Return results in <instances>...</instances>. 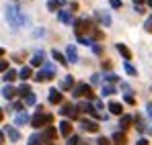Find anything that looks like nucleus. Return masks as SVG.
<instances>
[{
	"label": "nucleus",
	"mask_w": 152,
	"mask_h": 145,
	"mask_svg": "<svg viewBox=\"0 0 152 145\" xmlns=\"http://www.w3.org/2000/svg\"><path fill=\"white\" fill-rule=\"evenodd\" d=\"M142 2H144V0H134V6H140Z\"/></svg>",
	"instance_id": "de8ad7c7"
},
{
	"label": "nucleus",
	"mask_w": 152,
	"mask_h": 145,
	"mask_svg": "<svg viewBox=\"0 0 152 145\" xmlns=\"http://www.w3.org/2000/svg\"><path fill=\"white\" fill-rule=\"evenodd\" d=\"M97 145H111V141H109L107 137H99V139H97Z\"/></svg>",
	"instance_id": "ea45409f"
},
{
	"label": "nucleus",
	"mask_w": 152,
	"mask_h": 145,
	"mask_svg": "<svg viewBox=\"0 0 152 145\" xmlns=\"http://www.w3.org/2000/svg\"><path fill=\"white\" fill-rule=\"evenodd\" d=\"M136 145H150V143H148L146 139H138V141H136Z\"/></svg>",
	"instance_id": "a18cd8bd"
},
{
	"label": "nucleus",
	"mask_w": 152,
	"mask_h": 145,
	"mask_svg": "<svg viewBox=\"0 0 152 145\" xmlns=\"http://www.w3.org/2000/svg\"><path fill=\"white\" fill-rule=\"evenodd\" d=\"M41 137H43V143H53L56 137H58V131L53 127H45V131L41 133Z\"/></svg>",
	"instance_id": "0eeeda50"
},
{
	"label": "nucleus",
	"mask_w": 152,
	"mask_h": 145,
	"mask_svg": "<svg viewBox=\"0 0 152 145\" xmlns=\"http://www.w3.org/2000/svg\"><path fill=\"white\" fill-rule=\"evenodd\" d=\"M95 19H97L103 27H109V25H111V17H109L107 10H97V12H95Z\"/></svg>",
	"instance_id": "9d476101"
},
{
	"label": "nucleus",
	"mask_w": 152,
	"mask_h": 145,
	"mask_svg": "<svg viewBox=\"0 0 152 145\" xmlns=\"http://www.w3.org/2000/svg\"><path fill=\"white\" fill-rule=\"evenodd\" d=\"M12 80H17V72H15V70H6V72H4V82L10 84Z\"/></svg>",
	"instance_id": "c85d7f7f"
},
{
	"label": "nucleus",
	"mask_w": 152,
	"mask_h": 145,
	"mask_svg": "<svg viewBox=\"0 0 152 145\" xmlns=\"http://www.w3.org/2000/svg\"><path fill=\"white\" fill-rule=\"evenodd\" d=\"M50 96H48V100H50L51 104H62V100H64V96H62V92L58 90V88H51L50 92H48Z\"/></svg>",
	"instance_id": "9b49d317"
},
{
	"label": "nucleus",
	"mask_w": 152,
	"mask_h": 145,
	"mask_svg": "<svg viewBox=\"0 0 152 145\" xmlns=\"http://www.w3.org/2000/svg\"><path fill=\"white\" fill-rule=\"evenodd\" d=\"M146 4H148V6H150V8H152V0H146Z\"/></svg>",
	"instance_id": "603ef678"
},
{
	"label": "nucleus",
	"mask_w": 152,
	"mask_h": 145,
	"mask_svg": "<svg viewBox=\"0 0 152 145\" xmlns=\"http://www.w3.org/2000/svg\"><path fill=\"white\" fill-rule=\"evenodd\" d=\"M2 117H4V110L0 108V123H2Z\"/></svg>",
	"instance_id": "3c124183"
},
{
	"label": "nucleus",
	"mask_w": 152,
	"mask_h": 145,
	"mask_svg": "<svg viewBox=\"0 0 152 145\" xmlns=\"http://www.w3.org/2000/svg\"><path fill=\"white\" fill-rule=\"evenodd\" d=\"M4 143V133H2V131H0V145Z\"/></svg>",
	"instance_id": "09e8293b"
},
{
	"label": "nucleus",
	"mask_w": 152,
	"mask_h": 145,
	"mask_svg": "<svg viewBox=\"0 0 152 145\" xmlns=\"http://www.w3.org/2000/svg\"><path fill=\"white\" fill-rule=\"evenodd\" d=\"M107 108H109V113H111V115H119V117L124 115V104H121V102H117V100H111V102L107 104Z\"/></svg>",
	"instance_id": "f8f14e48"
},
{
	"label": "nucleus",
	"mask_w": 152,
	"mask_h": 145,
	"mask_svg": "<svg viewBox=\"0 0 152 145\" xmlns=\"http://www.w3.org/2000/svg\"><path fill=\"white\" fill-rule=\"evenodd\" d=\"M129 125H132V117H129V115H121V119H119V127H121V131L129 129Z\"/></svg>",
	"instance_id": "5701e85b"
},
{
	"label": "nucleus",
	"mask_w": 152,
	"mask_h": 145,
	"mask_svg": "<svg viewBox=\"0 0 152 145\" xmlns=\"http://www.w3.org/2000/svg\"><path fill=\"white\" fill-rule=\"evenodd\" d=\"M4 12H6V21H8V25H10L12 29H19V27H23V25L29 23L25 12H21L19 4H15V2H8V4L4 6Z\"/></svg>",
	"instance_id": "f257e3e1"
},
{
	"label": "nucleus",
	"mask_w": 152,
	"mask_h": 145,
	"mask_svg": "<svg viewBox=\"0 0 152 145\" xmlns=\"http://www.w3.org/2000/svg\"><path fill=\"white\" fill-rule=\"evenodd\" d=\"M76 39H78V43H82V45H93V43H95L91 37H84V35H76Z\"/></svg>",
	"instance_id": "7c9ffc66"
},
{
	"label": "nucleus",
	"mask_w": 152,
	"mask_h": 145,
	"mask_svg": "<svg viewBox=\"0 0 152 145\" xmlns=\"http://www.w3.org/2000/svg\"><path fill=\"white\" fill-rule=\"evenodd\" d=\"M43 63H45V53L39 49V51H35V53H33V57H31V66H35V68H37V66H43Z\"/></svg>",
	"instance_id": "ddd939ff"
},
{
	"label": "nucleus",
	"mask_w": 152,
	"mask_h": 145,
	"mask_svg": "<svg viewBox=\"0 0 152 145\" xmlns=\"http://www.w3.org/2000/svg\"><path fill=\"white\" fill-rule=\"evenodd\" d=\"M17 94H19V96H23V98H25L27 94H31V86H29V84H21V86L17 88Z\"/></svg>",
	"instance_id": "393cba45"
},
{
	"label": "nucleus",
	"mask_w": 152,
	"mask_h": 145,
	"mask_svg": "<svg viewBox=\"0 0 152 145\" xmlns=\"http://www.w3.org/2000/svg\"><path fill=\"white\" fill-rule=\"evenodd\" d=\"M101 92H103V96H111V94H115V86H111V84H105Z\"/></svg>",
	"instance_id": "c756f323"
},
{
	"label": "nucleus",
	"mask_w": 152,
	"mask_h": 145,
	"mask_svg": "<svg viewBox=\"0 0 152 145\" xmlns=\"http://www.w3.org/2000/svg\"><path fill=\"white\" fill-rule=\"evenodd\" d=\"M80 141H82V139H80L78 135H70V137H68V143H66V145H80Z\"/></svg>",
	"instance_id": "473e14b6"
},
{
	"label": "nucleus",
	"mask_w": 152,
	"mask_h": 145,
	"mask_svg": "<svg viewBox=\"0 0 152 145\" xmlns=\"http://www.w3.org/2000/svg\"><path fill=\"white\" fill-rule=\"evenodd\" d=\"M72 96L74 98H80V96H86V98H93V86L91 84H78L72 88Z\"/></svg>",
	"instance_id": "20e7f679"
},
{
	"label": "nucleus",
	"mask_w": 152,
	"mask_h": 145,
	"mask_svg": "<svg viewBox=\"0 0 152 145\" xmlns=\"http://www.w3.org/2000/svg\"><path fill=\"white\" fill-rule=\"evenodd\" d=\"M115 47H117L119 55H121V57H124L126 61H129V59H132V51H129V47H127V45H124V43H117Z\"/></svg>",
	"instance_id": "a211bd4d"
},
{
	"label": "nucleus",
	"mask_w": 152,
	"mask_h": 145,
	"mask_svg": "<svg viewBox=\"0 0 152 145\" xmlns=\"http://www.w3.org/2000/svg\"><path fill=\"white\" fill-rule=\"evenodd\" d=\"M17 110H23V102H15V104H10V113H17Z\"/></svg>",
	"instance_id": "c9c22d12"
},
{
	"label": "nucleus",
	"mask_w": 152,
	"mask_h": 145,
	"mask_svg": "<svg viewBox=\"0 0 152 145\" xmlns=\"http://www.w3.org/2000/svg\"><path fill=\"white\" fill-rule=\"evenodd\" d=\"M76 110H80V113H86V115H93V113H95V108H93V104H91V102H78Z\"/></svg>",
	"instance_id": "412c9836"
},
{
	"label": "nucleus",
	"mask_w": 152,
	"mask_h": 145,
	"mask_svg": "<svg viewBox=\"0 0 152 145\" xmlns=\"http://www.w3.org/2000/svg\"><path fill=\"white\" fill-rule=\"evenodd\" d=\"M80 129H84V131H88V133H97V131H99V125H97V121L82 119V121H80Z\"/></svg>",
	"instance_id": "1a4fd4ad"
},
{
	"label": "nucleus",
	"mask_w": 152,
	"mask_h": 145,
	"mask_svg": "<svg viewBox=\"0 0 152 145\" xmlns=\"http://www.w3.org/2000/svg\"><path fill=\"white\" fill-rule=\"evenodd\" d=\"M91 47H93V51H95L97 55H101V53H103V47H101V45H99V43H93Z\"/></svg>",
	"instance_id": "58836bf2"
},
{
	"label": "nucleus",
	"mask_w": 152,
	"mask_h": 145,
	"mask_svg": "<svg viewBox=\"0 0 152 145\" xmlns=\"http://www.w3.org/2000/svg\"><path fill=\"white\" fill-rule=\"evenodd\" d=\"M126 102L127 104H136V98L132 96V94H126Z\"/></svg>",
	"instance_id": "79ce46f5"
},
{
	"label": "nucleus",
	"mask_w": 152,
	"mask_h": 145,
	"mask_svg": "<svg viewBox=\"0 0 152 145\" xmlns=\"http://www.w3.org/2000/svg\"><path fill=\"white\" fill-rule=\"evenodd\" d=\"M111 6L113 8H121V0H111Z\"/></svg>",
	"instance_id": "37998d69"
},
{
	"label": "nucleus",
	"mask_w": 152,
	"mask_h": 145,
	"mask_svg": "<svg viewBox=\"0 0 152 145\" xmlns=\"http://www.w3.org/2000/svg\"><path fill=\"white\" fill-rule=\"evenodd\" d=\"M51 57H53L56 61H60L62 66H66V63H68V61H66V57H64V53H60V51H56V49L51 51Z\"/></svg>",
	"instance_id": "a878e982"
},
{
	"label": "nucleus",
	"mask_w": 152,
	"mask_h": 145,
	"mask_svg": "<svg viewBox=\"0 0 152 145\" xmlns=\"http://www.w3.org/2000/svg\"><path fill=\"white\" fill-rule=\"evenodd\" d=\"M111 141H113V145H127V137H126V133L121 131H115L113 133V137H111Z\"/></svg>",
	"instance_id": "4468645a"
},
{
	"label": "nucleus",
	"mask_w": 152,
	"mask_h": 145,
	"mask_svg": "<svg viewBox=\"0 0 152 145\" xmlns=\"http://www.w3.org/2000/svg\"><path fill=\"white\" fill-rule=\"evenodd\" d=\"M8 70V61L6 59H0V72H6Z\"/></svg>",
	"instance_id": "a19ab883"
},
{
	"label": "nucleus",
	"mask_w": 152,
	"mask_h": 145,
	"mask_svg": "<svg viewBox=\"0 0 152 145\" xmlns=\"http://www.w3.org/2000/svg\"><path fill=\"white\" fill-rule=\"evenodd\" d=\"M99 82H101V76H99V74H93V76H91V84L95 86V84H99Z\"/></svg>",
	"instance_id": "4c0bfd02"
},
{
	"label": "nucleus",
	"mask_w": 152,
	"mask_h": 145,
	"mask_svg": "<svg viewBox=\"0 0 152 145\" xmlns=\"http://www.w3.org/2000/svg\"><path fill=\"white\" fill-rule=\"evenodd\" d=\"M60 135H64L66 139L72 135V123L70 121H62L60 123Z\"/></svg>",
	"instance_id": "2eb2a0df"
},
{
	"label": "nucleus",
	"mask_w": 152,
	"mask_h": 145,
	"mask_svg": "<svg viewBox=\"0 0 152 145\" xmlns=\"http://www.w3.org/2000/svg\"><path fill=\"white\" fill-rule=\"evenodd\" d=\"M80 145H93L91 141H80Z\"/></svg>",
	"instance_id": "8fccbe9b"
},
{
	"label": "nucleus",
	"mask_w": 152,
	"mask_h": 145,
	"mask_svg": "<svg viewBox=\"0 0 152 145\" xmlns=\"http://www.w3.org/2000/svg\"><path fill=\"white\" fill-rule=\"evenodd\" d=\"M43 143V137H41V133H33L31 137H29V145H41Z\"/></svg>",
	"instance_id": "b1692460"
},
{
	"label": "nucleus",
	"mask_w": 152,
	"mask_h": 145,
	"mask_svg": "<svg viewBox=\"0 0 152 145\" xmlns=\"http://www.w3.org/2000/svg\"><path fill=\"white\" fill-rule=\"evenodd\" d=\"M48 145H56V143H48Z\"/></svg>",
	"instance_id": "864d4df0"
},
{
	"label": "nucleus",
	"mask_w": 152,
	"mask_h": 145,
	"mask_svg": "<svg viewBox=\"0 0 152 145\" xmlns=\"http://www.w3.org/2000/svg\"><path fill=\"white\" fill-rule=\"evenodd\" d=\"M60 115L62 117H70V119H78V110H76L74 104H70V102H62Z\"/></svg>",
	"instance_id": "39448f33"
},
{
	"label": "nucleus",
	"mask_w": 152,
	"mask_h": 145,
	"mask_svg": "<svg viewBox=\"0 0 152 145\" xmlns=\"http://www.w3.org/2000/svg\"><path fill=\"white\" fill-rule=\"evenodd\" d=\"M132 121L136 123V129H138V131H140V133H142V131H144V129H146V125H144V121H142V117H140V115H136V117H134V119H132Z\"/></svg>",
	"instance_id": "cd10ccee"
},
{
	"label": "nucleus",
	"mask_w": 152,
	"mask_h": 145,
	"mask_svg": "<svg viewBox=\"0 0 152 145\" xmlns=\"http://www.w3.org/2000/svg\"><path fill=\"white\" fill-rule=\"evenodd\" d=\"M74 88V76H66L62 82H60V92L62 90H72Z\"/></svg>",
	"instance_id": "dca6fc26"
},
{
	"label": "nucleus",
	"mask_w": 152,
	"mask_h": 145,
	"mask_svg": "<svg viewBox=\"0 0 152 145\" xmlns=\"http://www.w3.org/2000/svg\"><path fill=\"white\" fill-rule=\"evenodd\" d=\"M35 102H37V96H35L33 92H31V94H27V96H25V104H29V106H33Z\"/></svg>",
	"instance_id": "2f4dec72"
},
{
	"label": "nucleus",
	"mask_w": 152,
	"mask_h": 145,
	"mask_svg": "<svg viewBox=\"0 0 152 145\" xmlns=\"http://www.w3.org/2000/svg\"><path fill=\"white\" fill-rule=\"evenodd\" d=\"M144 31L146 33H152V14L146 19V23H144Z\"/></svg>",
	"instance_id": "f704fd0d"
},
{
	"label": "nucleus",
	"mask_w": 152,
	"mask_h": 145,
	"mask_svg": "<svg viewBox=\"0 0 152 145\" xmlns=\"http://www.w3.org/2000/svg\"><path fill=\"white\" fill-rule=\"evenodd\" d=\"M103 70H111V61H103Z\"/></svg>",
	"instance_id": "c03bdc74"
},
{
	"label": "nucleus",
	"mask_w": 152,
	"mask_h": 145,
	"mask_svg": "<svg viewBox=\"0 0 152 145\" xmlns=\"http://www.w3.org/2000/svg\"><path fill=\"white\" fill-rule=\"evenodd\" d=\"M124 68H126V72L129 74V76H136V68H134V66H132V63H129V61H126V63H124Z\"/></svg>",
	"instance_id": "72a5a7b5"
},
{
	"label": "nucleus",
	"mask_w": 152,
	"mask_h": 145,
	"mask_svg": "<svg viewBox=\"0 0 152 145\" xmlns=\"http://www.w3.org/2000/svg\"><path fill=\"white\" fill-rule=\"evenodd\" d=\"M53 78H56V66L50 63V61H45L43 68L35 74V80L37 82H48V80H53Z\"/></svg>",
	"instance_id": "f03ea898"
},
{
	"label": "nucleus",
	"mask_w": 152,
	"mask_h": 145,
	"mask_svg": "<svg viewBox=\"0 0 152 145\" xmlns=\"http://www.w3.org/2000/svg\"><path fill=\"white\" fill-rule=\"evenodd\" d=\"M27 123H29V115L21 110V113L15 117V125H17V127H23V125H27Z\"/></svg>",
	"instance_id": "4be33fe9"
},
{
	"label": "nucleus",
	"mask_w": 152,
	"mask_h": 145,
	"mask_svg": "<svg viewBox=\"0 0 152 145\" xmlns=\"http://www.w3.org/2000/svg\"><path fill=\"white\" fill-rule=\"evenodd\" d=\"M60 6H62V0H50L48 2V10H51V12L60 10Z\"/></svg>",
	"instance_id": "bb28decb"
},
{
	"label": "nucleus",
	"mask_w": 152,
	"mask_h": 145,
	"mask_svg": "<svg viewBox=\"0 0 152 145\" xmlns=\"http://www.w3.org/2000/svg\"><path fill=\"white\" fill-rule=\"evenodd\" d=\"M105 80H107V82H109V84H113V82H117V80H119V78H117V76H115V74H107V76H105Z\"/></svg>",
	"instance_id": "e433bc0d"
},
{
	"label": "nucleus",
	"mask_w": 152,
	"mask_h": 145,
	"mask_svg": "<svg viewBox=\"0 0 152 145\" xmlns=\"http://www.w3.org/2000/svg\"><path fill=\"white\" fill-rule=\"evenodd\" d=\"M146 108H148V115H150V119H152V102H148V106H146Z\"/></svg>",
	"instance_id": "49530a36"
},
{
	"label": "nucleus",
	"mask_w": 152,
	"mask_h": 145,
	"mask_svg": "<svg viewBox=\"0 0 152 145\" xmlns=\"http://www.w3.org/2000/svg\"><path fill=\"white\" fill-rule=\"evenodd\" d=\"M2 133H6V137H8L12 143H17V141L21 139V133H19V129H17V127H12V125L4 127V131H2Z\"/></svg>",
	"instance_id": "423d86ee"
},
{
	"label": "nucleus",
	"mask_w": 152,
	"mask_h": 145,
	"mask_svg": "<svg viewBox=\"0 0 152 145\" xmlns=\"http://www.w3.org/2000/svg\"><path fill=\"white\" fill-rule=\"evenodd\" d=\"M62 2H64V0H62Z\"/></svg>",
	"instance_id": "6e6d98bb"
},
{
	"label": "nucleus",
	"mask_w": 152,
	"mask_h": 145,
	"mask_svg": "<svg viewBox=\"0 0 152 145\" xmlns=\"http://www.w3.org/2000/svg\"><path fill=\"white\" fill-rule=\"evenodd\" d=\"M51 119H53L51 115H45V113H35V115L29 119V123H31L35 129H41V127H48V125L51 123Z\"/></svg>",
	"instance_id": "7ed1b4c3"
},
{
	"label": "nucleus",
	"mask_w": 152,
	"mask_h": 145,
	"mask_svg": "<svg viewBox=\"0 0 152 145\" xmlns=\"http://www.w3.org/2000/svg\"><path fill=\"white\" fill-rule=\"evenodd\" d=\"M64 57H66V61H68V63H76V61H78V51H76V45H68Z\"/></svg>",
	"instance_id": "6e6552de"
},
{
	"label": "nucleus",
	"mask_w": 152,
	"mask_h": 145,
	"mask_svg": "<svg viewBox=\"0 0 152 145\" xmlns=\"http://www.w3.org/2000/svg\"><path fill=\"white\" fill-rule=\"evenodd\" d=\"M150 133H152V127H150Z\"/></svg>",
	"instance_id": "5fc2aeb1"
},
{
	"label": "nucleus",
	"mask_w": 152,
	"mask_h": 145,
	"mask_svg": "<svg viewBox=\"0 0 152 145\" xmlns=\"http://www.w3.org/2000/svg\"><path fill=\"white\" fill-rule=\"evenodd\" d=\"M2 96L6 98V100H12V98L17 96V88H15V86H10V84H6V86L2 88Z\"/></svg>",
	"instance_id": "f3484780"
},
{
	"label": "nucleus",
	"mask_w": 152,
	"mask_h": 145,
	"mask_svg": "<svg viewBox=\"0 0 152 145\" xmlns=\"http://www.w3.org/2000/svg\"><path fill=\"white\" fill-rule=\"evenodd\" d=\"M17 78H21L23 82H27L29 78H33V70L29 66H25V68H21V72H17Z\"/></svg>",
	"instance_id": "aec40b11"
},
{
	"label": "nucleus",
	"mask_w": 152,
	"mask_h": 145,
	"mask_svg": "<svg viewBox=\"0 0 152 145\" xmlns=\"http://www.w3.org/2000/svg\"><path fill=\"white\" fill-rule=\"evenodd\" d=\"M58 19H60L64 25L74 23V19H72V12H70V10H60V12H58Z\"/></svg>",
	"instance_id": "6ab92c4d"
}]
</instances>
